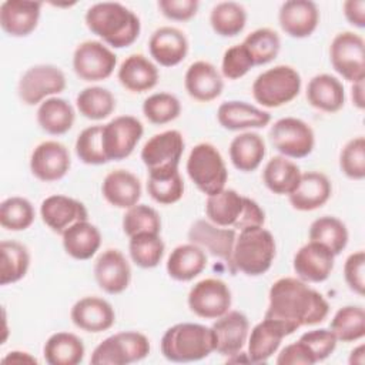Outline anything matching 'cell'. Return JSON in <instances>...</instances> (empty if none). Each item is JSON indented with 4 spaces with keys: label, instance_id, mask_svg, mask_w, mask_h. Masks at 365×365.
<instances>
[{
    "label": "cell",
    "instance_id": "36",
    "mask_svg": "<svg viewBox=\"0 0 365 365\" xmlns=\"http://www.w3.org/2000/svg\"><path fill=\"white\" fill-rule=\"evenodd\" d=\"M36 118L43 131L50 135H61L71 130L76 121V111L67 100L56 96L38 104Z\"/></svg>",
    "mask_w": 365,
    "mask_h": 365
},
{
    "label": "cell",
    "instance_id": "45",
    "mask_svg": "<svg viewBox=\"0 0 365 365\" xmlns=\"http://www.w3.org/2000/svg\"><path fill=\"white\" fill-rule=\"evenodd\" d=\"M184 181L178 170L164 173H148L147 192L161 205L178 202L184 195Z\"/></svg>",
    "mask_w": 365,
    "mask_h": 365
},
{
    "label": "cell",
    "instance_id": "20",
    "mask_svg": "<svg viewBox=\"0 0 365 365\" xmlns=\"http://www.w3.org/2000/svg\"><path fill=\"white\" fill-rule=\"evenodd\" d=\"M215 339V352L232 356L240 354L247 344L250 334V321L241 311H228L218 317L211 325Z\"/></svg>",
    "mask_w": 365,
    "mask_h": 365
},
{
    "label": "cell",
    "instance_id": "41",
    "mask_svg": "<svg viewBox=\"0 0 365 365\" xmlns=\"http://www.w3.org/2000/svg\"><path fill=\"white\" fill-rule=\"evenodd\" d=\"M76 107L84 118L100 121L110 117L115 110V97L108 88L90 86L77 94Z\"/></svg>",
    "mask_w": 365,
    "mask_h": 365
},
{
    "label": "cell",
    "instance_id": "34",
    "mask_svg": "<svg viewBox=\"0 0 365 365\" xmlns=\"http://www.w3.org/2000/svg\"><path fill=\"white\" fill-rule=\"evenodd\" d=\"M61 242L67 255L78 261H86L100 250L101 232L94 224L86 220L66 230L61 235Z\"/></svg>",
    "mask_w": 365,
    "mask_h": 365
},
{
    "label": "cell",
    "instance_id": "30",
    "mask_svg": "<svg viewBox=\"0 0 365 365\" xmlns=\"http://www.w3.org/2000/svg\"><path fill=\"white\" fill-rule=\"evenodd\" d=\"M285 336H288V334L278 321L264 317L248 334L247 356L250 362L261 364L268 361L278 351Z\"/></svg>",
    "mask_w": 365,
    "mask_h": 365
},
{
    "label": "cell",
    "instance_id": "7",
    "mask_svg": "<svg viewBox=\"0 0 365 365\" xmlns=\"http://www.w3.org/2000/svg\"><path fill=\"white\" fill-rule=\"evenodd\" d=\"M148 338L138 331H121L107 336L91 352L93 365H127L150 354Z\"/></svg>",
    "mask_w": 365,
    "mask_h": 365
},
{
    "label": "cell",
    "instance_id": "26",
    "mask_svg": "<svg viewBox=\"0 0 365 365\" xmlns=\"http://www.w3.org/2000/svg\"><path fill=\"white\" fill-rule=\"evenodd\" d=\"M217 120L225 130L248 131L268 125L271 121V114L250 103L230 100L220 104L217 110Z\"/></svg>",
    "mask_w": 365,
    "mask_h": 365
},
{
    "label": "cell",
    "instance_id": "1",
    "mask_svg": "<svg viewBox=\"0 0 365 365\" xmlns=\"http://www.w3.org/2000/svg\"><path fill=\"white\" fill-rule=\"evenodd\" d=\"M328 314L329 304L321 292L299 278L284 277L271 285L264 317L278 321L291 335L301 327L321 324Z\"/></svg>",
    "mask_w": 365,
    "mask_h": 365
},
{
    "label": "cell",
    "instance_id": "31",
    "mask_svg": "<svg viewBox=\"0 0 365 365\" xmlns=\"http://www.w3.org/2000/svg\"><path fill=\"white\" fill-rule=\"evenodd\" d=\"M305 96L309 106L329 114L339 111L345 104L344 84L327 73L317 74L308 81Z\"/></svg>",
    "mask_w": 365,
    "mask_h": 365
},
{
    "label": "cell",
    "instance_id": "21",
    "mask_svg": "<svg viewBox=\"0 0 365 365\" xmlns=\"http://www.w3.org/2000/svg\"><path fill=\"white\" fill-rule=\"evenodd\" d=\"M278 23L292 38L309 37L319 24V10L311 0L284 1L278 11Z\"/></svg>",
    "mask_w": 365,
    "mask_h": 365
},
{
    "label": "cell",
    "instance_id": "53",
    "mask_svg": "<svg viewBox=\"0 0 365 365\" xmlns=\"http://www.w3.org/2000/svg\"><path fill=\"white\" fill-rule=\"evenodd\" d=\"M299 339L309 348L317 362L325 361L336 348L338 339L331 329L319 328L304 332Z\"/></svg>",
    "mask_w": 365,
    "mask_h": 365
},
{
    "label": "cell",
    "instance_id": "19",
    "mask_svg": "<svg viewBox=\"0 0 365 365\" xmlns=\"http://www.w3.org/2000/svg\"><path fill=\"white\" fill-rule=\"evenodd\" d=\"M93 271L97 285L111 295L124 292L131 281V267L117 248L103 251L96 259Z\"/></svg>",
    "mask_w": 365,
    "mask_h": 365
},
{
    "label": "cell",
    "instance_id": "48",
    "mask_svg": "<svg viewBox=\"0 0 365 365\" xmlns=\"http://www.w3.org/2000/svg\"><path fill=\"white\" fill-rule=\"evenodd\" d=\"M141 110L151 124L163 125L174 121L180 115L181 103L174 94L160 91L148 96L143 101Z\"/></svg>",
    "mask_w": 365,
    "mask_h": 365
},
{
    "label": "cell",
    "instance_id": "5",
    "mask_svg": "<svg viewBox=\"0 0 365 365\" xmlns=\"http://www.w3.org/2000/svg\"><path fill=\"white\" fill-rule=\"evenodd\" d=\"M301 74L288 64L274 66L261 74L252 83L254 100L265 108H278L291 103L301 91Z\"/></svg>",
    "mask_w": 365,
    "mask_h": 365
},
{
    "label": "cell",
    "instance_id": "57",
    "mask_svg": "<svg viewBox=\"0 0 365 365\" xmlns=\"http://www.w3.org/2000/svg\"><path fill=\"white\" fill-rule=\"evenodd\" d=\"M344 16L349 24L356 29L365 27V1L364 0H346L342 4Z\"/></svg>",
    "mask_w": 365,
    "mask_h": 365
},
{
    "label": "cell",
    "instance_id": "23",
    "mask_svg": "<svg viewBox=\"0 0 365 365\" xmlns=\"http://www.w3.org/2000/svg\"><path fill=\"white\" fill-rule=\"evenodd\" d=\"M71 322L91 334H98L110 329L115 322V312L113 305L100 297L80 298L70 311Z\"/></svg>",
    "mask_w": 365,
    "mask_h": 365
},
{
    "label": "cell",
    "instance_id": "14",
    "mask_svg": "<svg viewBox=\"0 0 365 365\" xmlns=\"http://www.w3.org/2000/svg\"><path fill=\"white\" fill-rule=\"evenodd\" d=\"M144 134L143 123L134 115H117L103 125V148L110 161L131 155Z\"/></svg>",
    "mask_w": 365,
    "mask_h": 365
},
{
    "label": "cell",
    "instance_id": "56",
    "mask_svg": "<svg viewBox=\"0 0 365 365\" xmlns=\"http://www.w3.org/2000/svg\"><path fill=\"white\" fill-rule=\"evenodd\" d=\"M277 365H314L317 364L309 348L298 339L297 342L288 344L277 356Z\"/></svg>",
    "mask_w": 365,
    "mask_h": 365
},
{
    "label": "cell",
    "instance_id": "12",
    "mask_svg": "<svg viewBox=\"0 0 365 365\" xmlns=\"http://www.w3.org/2000/svg\"><path fill=\"white\" fill-rule=\"evenodd\" d=\"M231 289L220 278H204L194 284L188 292L187 304L192 314L204 319H217L230 311Z\"/></svg>",
    "mask_w": 365,
    "mask_h": 365
},
{
    "label": "cell",
    "instance_id": "6",
    "mask_svg": "<svg viewBox=\"0 0 365 365\" xmlns=\"http://www.w3.org/2000/svg\"><path fill=\"white\" fill-rule=\"evenodd\" d=\"M185 168L190 180L207 197L225 188L228 170L221 153L211 143L194 145L187 158Z\"/></svg>",
    "mask_w": 365,
    "mask_h": 365
},
{
    "label": "cell",
    "instance_id": "22",
    "mask_svg": "<svg viewBox=\"0 0 365 365\" xmlns=\"http://www.w3.org/2000/svg\"><path fill=\"white\" fill-rule=\"evenodd\" d=\"M43 3L30 0H6L0 4V26L11 37L31 34L40 20Z\"/></svg>",
    "mask_w": 365,
    "mask_h": 365
},
{
    "label": "cell",
    "instance_id": "32",
    "mask_svg": "<svg viewBox=\"0 0 365 365\" xmlns=\"http://www.w3.org/2000/svg\"><path fill=\"white\" fill-rule=\"evenodd\" d=\"M245 205V195L232 188H224L205 201V215L208 221L218 227L237 228Z\"/></svg>",
    "mask_w": 365,
    "mask_h": 365
},
{
    "label": "cell",
    "instance_id": "51",
    "mask_svg": "<svg viewBox=\"0 0 365 365\" xmlns=\"http://www.w3.org/2000/svg\"><path fill=\"white\" fill-rule=\"evenodd\" d=\"M339 168L351 180L365 178V138L362 135L351 138L339 154Z\"/></svg>",
    "mask_w": 365,
    "mask_h": 365
},
{
    "label": "cell",
    "instance_id": "60",
    "mask_svg": "<svg viewBox=\"0 0 365 365\" xmlns=\"http://www.w3.org/2000/svg\"><path fill=\"white\" fill-rule=\"evenodd\" d=\"M348 362L351 365H364L365 364V346H364V344H359L358 346H355L351 351Z\"/></svg>",
    "mask_w": 365,
    "mask_h": 365
},
{
    "label": "cell",
    "instance_id": "29",
    "mask_svg": "<svg viewBox=\"0 0 365 365\" xmlns=\"http://www.w3.org/2000/svg\"><path fill=\"white\" fill-rule=\"evenodd\" d=\"M157 66L144 54L134 53L125 57L117 70L120 84L131 93H145L154 88L158 83Z\"/></svg>",
    "mask_w": 365,
    "mask_h": 365
},
{
    "label": "cell",
    "instance_id": "49",
    "mask_svg": "<svg viewBox=\"0 0 365 365\" xmlns=\"http://www.w3.org/2000/svg\"><path fill=\"white\" fill-rule=\"evenodd\" d=\"M76 155L87 165L107 164L108 160L103 148V125L96 124L86 127L76 140Z\"/></svg>",
    "mask_w": 365,
    "mask_h": 365
},
{
    "label": "cell",
    "instance_id": "35",
    "mask_svg": "<svg viewBox=\"0 0 365 365\" xmlns=\"http://www.w3.org/2000/svg\"><path fill=\"white\" fill-rule=\"evenodd\" d=\"M230 160L232 165L242 173L255 171L267 153L264 138L254 131H244L235 135L230 143Z\"/></svg>",
    "mask_w": 365,
    "mask_h": 365
},
{
    "label": "cell",
    "instance_id": "40",
    "mask_svg": "<svg viewBox=\"0 0 365 365\" xmlns=\"http://www.w3.org/2000/svg\"><path fill=\"white\" fill-rule=\"evenodd\" d=\"M309 241H315L327 247L335 257L339 255L348 244V228L336 217L322 215L312 221L308 231Z\"/></svg>",
    "mask_w": 365,
    "mask_h": 365
},
{
    "label": "cell",
    "instance_id": "25",
    "mask_svg": "<svg viewBox=\"0 0 365 365\" xmlns=\"http://www.w3.org/2000/svg\"><path fill=\"white\" fill-rule=\"evenodd\" d=\"M148 51L153 60L163 67L178 66L188 54L185 34L171 26L157 29L148 40Z\"/></svg>",
    "mask_w": 365,
    "mask_h": 365
},
{
    "label": "cell",
    "instance_id": "42",
    "mask_svg": "<svg viewBox=\"0 0 365 365\" xmlns=\"http://www.w3.org/2000/svg\"><path fill=\"white\" fill-rule=\"evenodd\" d=\"M210 24L221 37L238 36L247 24V10L237 1H220L210 13Z\"/></svg>",
    "mask_w": 365,
    "mask_h": 365
},
{
    "label": "cell",
    "instance_id": "33",
    "mask_svg": "<svg viewBox=\"0 0 365 365\" xmlns=\"http://www.w3.org/2000/svg\"><path fill=\"white\" fill-rule=\"evenodd\" d=\"M205 267H207L205 251L192 242L177 245L168 255V259L165 264L167 274L173 279L181 281V282L192 281L205 269Z\"/></svg>",
    "mask_w": 365,
    "mask_h": 365
},
{
    "label": "cell",
    "instance_id": "44",
    "mask_svg": "<svg viewBox=\"0 0 365 365\" xmlns=\"http://www.w3.org/2000/svg\"><path fill=\"white\" fill-rule=\"evenodd\" d=\"M128 252L137 267L150 269L161 262L165 252V244L160 234L143 232L130 237Z\"/></svg>",
    "mask_w": 365,
    "mask_h": 365
},
{
    "label": "cell",
    "instance_id": "55",
    "mask_svg": "<svg viewBox=\"0 0 365 365\" xmlns=\"http://www.w3.org/2000/svg\"><path fill=\"white\" fill-rule=\"evenodd\" d=\"M157 6L168 20L188 21L197 14L200 3L197 0H160Z\"/></svg>",
    "mask_w": 365,
    "mask_h": 365
},
{
    "label": "cell",
    "instance_id": "38",
    "mask_svg": "<svg viewBox=\"0 0 365 365\" xmlns=\"http://www.w3.org/2000/svg\"><path fill=\"white\" fill-rule=\"evenodd\" d=\"M86 354L80 336L73 332H56L48 336L43 346V355L50 365H77Z\"/></svg>",
    "mask_w": 365,
    "mask_h": 365
},
{
    "label": "cell",
    "instance_id": "13",
    "mask_svg": "<svg viewBox=\"0 0 365 365\" xmlns=\"http://www.w3.org/2000/svg\"><path fill=\"white\" fill-rule=\"evenodd\" d=\"M184 137L178 130H165L150 137L141 148V160L148 173L178 170L184 153Z\"/></svg>",
    "mask_w": 365,
    "mask_h": 365
},
{
    "label": "cell",
    "instance_id": "11",
    "mask_svg": "<svg viewBox=\"0 0 365 365\" xmlns=\"http://www.w3.org/2000/svg\"><path fill=\"white\" fill-rule=\"evenodd\" d=\"M115 66L117 56L98 40H86L73 53V70L83 81L107 80L114 73Z\"/></svg>",
    "mask_w": 365,
    "mask_h": 365
},
{
    "label": "cell",
    "instance_id": "43",
    "mask_svg": "<svg viewBox=\"0 0 365 365\" xmlns=\"http://www.w3.org/2000/svg\"><path fill=\"white\" fill-rule=\"evenodd\" d=\"M329 329L341 342H355L365 336V311L361 305H345L331 319Z\"/></svg>",
    "mask_w": 365,
    "mask_h": 365
},
{
    "label": "cell",
    "instance_id": "46",
    "mask_svg": "<svg viewBox=\"0 0 365 365\" xmlns=\"http://www.w3.org/2000/svg\"><path fill=\"white\" fill-rule=\"evenodd\" d=\"M250 53L254 66L268 64L277 58L281 50L278 33L269 27H261L251 31L241 43Z\"/></svg>",
    "mask_w": 365,
    "mask_h": 365
},
{
    "label": "cell",
    "instance_id": "3",
    "mask_svg": "<svg viewBox=\"0 0 365 365\" xmlns=\"http://www.w3.org/2000/svg\"><path fill=\"white\" fill-rule=\"evenodd\" d=\"M160 346L163 356L171 362H194L215 352V339L211 327L180 322L164 332Z\"/></svg>",
    "mask_w": 365,
    "mask_h": 365
},
{
    "label": "cell",
    "instance_id": "4",
    "mask_svg": "<svg viewBox=\"0 0 365 365\" xmlns=\"http://www.w3.org/2000/svg\"><path fill=\"white\" fill-rule=\"evenodd\" d=\"M275 238L267 228L250 227L240 231L232 251V269L248 277L265 274L275 258Z\"/></svg>",
    "mask_w": 365,
    "mask_h": 365
},
{
    "label": "cell",
    "instance_id": "9",
    "mask_svg": "<svg viewBox=\"0 0 365 365\" xmlns=\"http://www.w3.org/2000/svg\"><path fill=\"white\" fill-rule=\"evenodd\" d=\"M272 147L287 158H304L314 151L315 134L312 127L297 117H282L277 120L269 131Z\"/></svg>",
    "mask_w": 365,
    "mask_h": 365
},
{
    "label": "cell",
    "instance_id": "10",
    "mask_svg": "<svg viewBox=\"0 0 365 365\" xmlns=\"http://www.w3.org/2000/svg\"><path fill=\"white\" fill-rule=\"evenodd\" d=\"M334 70L346 81L365 80V41L354 31L338 33L329 46Z\"/></svg>",
    "mask_w": 365,
    "mask_h": 365
},
{
    "label": "cell",
    "instance_id": "8",
    "mask_svg": "<svg viewBox=\"0 0 365 365\" xmlns=\"http://www.w3.org/2000/svg\"><path fill=\"white\" fill-rule=\"evenodd\" d=\"M66 87L67 80L60 67L54 64H36L20 77L17 94L24 104L36 106L63 93Z\"/></svg>",
    "mask_w": 365,
    "mask_h": 365
},
{
    "label": "cell",
    "instance_id": "37",
    "mask_svg": "<svg viewBox=\"0 0 365 365\" xmlns=\"http://www.w3.org/2000/svg\"><path fill=\"white\" fill-rule=\"evenodd\" d=\"M299 167L284 155H275L268 160L262 170L265 187L277 195H289L301 178Z\"/></svg>",
    "mask_w": 365,
    "mask_h": 365
},
{
    "label": "cell",
    "instance_id": "39",
    "mask_svg": "<svg viewBox=\"0 0 365 365\" xmlns=\"http://www.w3.org/2000/svg\"><path fill=\"white\" fill-rule=\"evenodd\" d=\"M0 284L9 285L23 279L30 268V252L26 245L13 240L0 242Z\"/></svg>",
    "mask_w": 365,
    "mask_h": 365
},
{
    "label": "cell",
    "instance_id": "54",
    "mask_svg": "<svg viewBox=\"0 0 365 365\" xmlns=\"http://www.w3.org/2000/svg\"><path fill=\"white\" fill-rule=\"evenodd\" d=\"M344 278L351 291L358 295L365 292V252L362 250L348 255L344 264Z\"/></svg>",
    "mask_w": 365,
    "mask_h": 365
},
{
    "label": "cell",
    "instance_id": "15",
    "mask_svg": "<svg viewBox=\"0 0 365 365\" xmlns=\"http://www.w3.org/2000/svg\"><path fill=\"white\" fill-rule=\"evenodd\" d=\"M71 167L68 148L56 140H46L36 145L30 155L31 174L43 181L53 182L61 180Z\"/></svg>",
    "mask_w": 365,
    "mask_h": 365
},
{
    "label": "cell",
    "instance_id": "2",
    "mask_svg": "<svg viewBox=\"0 0 365 365\" xmlns=\"http://www.w3.org/2000/svg\"><path fill=\"white\" fill-rule=\"evenodd\" d=\"M88 30L114 48L131 46L140 36L138 16L118 1H100L87 9L84 16Z\"/></svg>",
    "mask_w": 365,
    "mask_h": 365
},
{
    "label": "cell",
    "instance_id": "52",
    "mask_svg": "<svg viewBox=\"0 0 365 365\" xmlns=\"http://www.w3.org/2000/svg\"><path fill=\"white\" fill-rule=\"evenodd\" d=\"M254 67V61L242 44H235L224 51L221 61V76L228 80L244 77Z\"/></svg>",
    "mask_w": 365,
    "mask_h": 365
},
{
    "label": "cell",
    "instance_id": "28",
    "mask_svg": "<svg viewBox=\"0 0 365 365\" xmlns=\"http://www.w3.org/2000/svg\"><path fill=\"white\" fill-rule=\"evenodd\" d=\"M141 192L143 188L140 178L131 171L123 168L110 171L101 184V194L104 200L115 208L128 210L138 204Z\"/></svg>",
    "mask_w": 365,
    "mask_h": 365
},
{
    "label": "cell",
    "instance_id": "58",
    "mask_svg": "<svg viewBox=\"0 0 365 365\" xmlns=\"http://www.w3.org/2000/svg\"><path fill=\"white\" fill-rule=\"evenodd\" d=\"M4 364H36L37 359L34 356H31L29 352H23V351H11L9 352L4 358H3Z\"/></svg>",
    "mask_w": 365,
    "mask_h": 365
},
{
    "label": "cell",
    "instance_id": "24",
    "mask_svg": "<svg viewBox=\"0 0 365 365\" xmlns=\"http://www.w3.org/2000/svg\"><path fill=\"white\" fill-rule=\"evenodd\" d=\"M184 87L188 96L200 103H210L221 96L224 81L217 67L205 60L190 64L184 76Z\"/></svg>",
    "mask_w": 365,
    "mask_h": 365
},
{
    "label": "cell",
    "instance_id": "47",
    "mask_svg": "<svg viewBox=\"0 0 365 365\" xmlns=\"http://www.w3.org/2000/svg\"><path fill=\"white\" fill-rule=\"evenodd\" d=\"M34 218V207L24 197L13 195L0 204V225L7 231H24L31 227Z\"/></svg>",
    "mask_w": 365,
    "mask_h": 365
},
{
    "label": "cell",
    "instance_id": "59",
    "mask_svg": "<svg viewBox=\"0 0 365 365\" xmlns=\"http://www.w3.org/2000/svg\"><path fill=\"white\" fill-rule=\"evenodd\" d=\"M351 100L352 104L358 108V110H364L365 107V96H364V80L352 83L351 87Z\"/></svg>",
    "mask_w": 365,
    "mask_h": 365
},
{
    "label": "cell",
    "instance_id": "16",
    "mask_svg": "<svg viewBox=\"0 0 365 365\" xmlns=\"http://www.w3.org/2000/svg\"><path fill=\"white\" fill-rule=\"evenodd\" d=\"M187 235L190 242L222 259L234 272L232 251L237 238V231L234 228L218 227L208 220H197L191 224Z\"/></svg>",
    "mask_w": 365,
    "mask_h": 365
},
{
    "label": "cell",
    "instance_id": "17",
    "mask_svg": "<svg viewBox=\"0 0 365 365\" xmlns=\"http://www.w3.org/2000/svg\"><path fill=\"white\" fill-rule=\"evenodd\" d=\"M335 267V255L322 244L308 241L294 255L292 268L297 278L307 284L324 282Z\"/></svg>",
    "mask_w": 365,
    "mask_h": 365
},
{
    "label": "cell",
    "instance_id": "18",
    "mask_svg": "<svg viewBox=\"0 0 365 365\" xmlns=\"http://www.w3.org/2000/svg\"><path fill=\"white\" fill-rule=\"evenodd\" d=\"M40 217L53 232L63 235L71 225L88 220V211L81 201L73 197L53 194L41 201Z\"/></svg>",
    "mask_w": 365,
    "mask_h": 365
},
{
    "label": "cell",
    "instance_id": "27",
    "mask_svg": "<svg viewBox=\"0 0 365 365\" xmlns=\"http://www.w3.org/2000/svg\"><path fill=\"white\" fill-rule=\"evenodd\" d=\"M332 194L329 178L319 171L302 173L297 188L288 195V201L297 211H314L328 202Z\"/></svg>",
    "mask_w": 365,
    "mask_h": 365
},
{
    "label": "cell",
    "instance_id": "50",
    "mask_svg": "<svg viewBox=\"0 0 365 365\" xmlns=\"http://www.w3.org/2000/svg\"><path fill=\"white\" fill-rule=\"evenodd\" d=\"M121 224L128 238L143 232H161V218L158 212L147 204H135L125 210Z\"/></svg>",
    "mask_w": 365,
    "mask_h": 365
}]
</instances>
